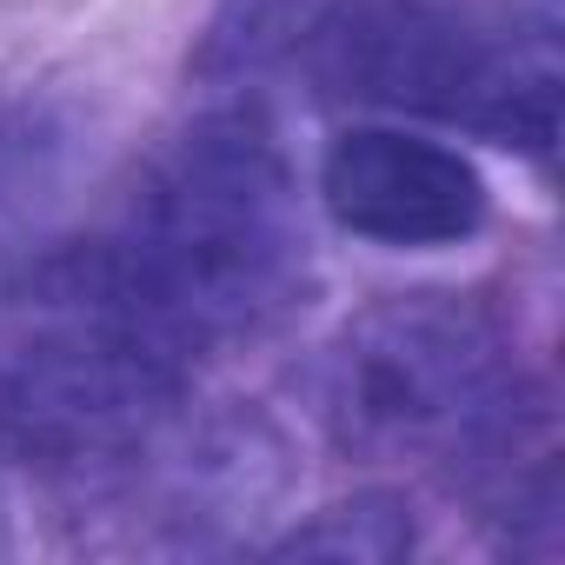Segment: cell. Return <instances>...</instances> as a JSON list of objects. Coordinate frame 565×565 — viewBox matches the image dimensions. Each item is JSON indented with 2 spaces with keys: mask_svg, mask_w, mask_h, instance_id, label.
Wrapping results in <instances>:
<instances>
[{
  "mask_svg": "<svg viewBox=\"0 0 565 565\" xmlns=\"http://www.w3.org/2000/svg\"><path fill=\"white\" fill-rule=\"evenodd\" d=\"M94 253L120 307L186 360L279 333L313 294L300 186L253 107L193 120L153 160L127 233Z\"/></svg>",
  "mask_w": 565,
  "mask_h": 565,
  "instance_id": "cell-1",
  "label": "cell"
},
{
  "mask_svg": "<svg viewBox=\"0 0 565 565\" xmlns=\"http://www.w3.org/2000/svg\"><path fill=\"white\" fill-rule=\"evenodd\" d=\"M313 413L366 466H439L499 492L545 419L505 327L459 294H393L347 320L313 360Z\"/></svg>",
  "mask_w": 565,
  "mask_h": 565,
  "instance_id": "cell-2",
  "label": "cell"
},
{
  "mask_svg": "<svg viewBox=\"0 0 565 565\" xmlns=\"http://www.w3.org/2000/svg\"><path fill=\"white\" fill-rule=\"evenodd\" d=\"M307 54L340 100L419 114L532 160L558 140V28L519 0H340Z\"/></svg>",
  "mask_w": 565,
  "mask_h": 565,
  "instance_id": "cell-3",
  "label": "cell"
},
{
  "mask_svg": "<svg viewBox=\"0 0 565 565\" xmlns=\"http://www.w3.org/2000/svg\"><path fill=\"white\" fill-rule=\"evenodd\" d=\"M327 213L380 246H452L486 226V180L439 140L399 127H353L320 167Z\"/></svg>",
  "mask_w": 565,
  "mask_h": 565,
  "instance_id": "cell-4",
  "label": "cell"
},
{
  "mask_svg": "<svg viewBox=\"0 0 565 565\" xmlns=\"http://www.w3.org/2000/svg\"><path fill=\"white\" fill-rule=\"evenodd\" d=\"M74 173V127L54 100L8 94L0 100V233L41 220Z\"/></svg>",
  "mask_w": 565,
  "mask_h": 565,
  "instance_id": "cell-5",
  "label": "cell"
},
{
  "mask_svg": "<svg viewBox=\"0 0 565 565\" xmlns=\"http://www.w3.org/2000/svg\"><path fill=\"white\" fill-rule=\"evenodd\" d=\"M340 0H226V14L206 34L200 67L206 74H246L273 54H294L313 47V34L327 28V14Z\"/></svg>",
  "mask_w": 565,
  "mask_h": 565,
  "instance_id": "cell-6",
  "label": "cell"
},
{
  "mask_svg": "<svg viewBox=\"0 0 565 565\" xmlns=\"http://www.w3.org/2000/svg\"><path fill=\"white\" fill-rule=\"evenodd\" d=\"M406 545H413L406 505L386 499V492H366L353 505H327L313 525H300V532L279 539V552H287V558H360V565L406 558Z\"/></svg>",
  "mask_w": 565,
  "mask_h": 565,
  "instance_id": "cell-7",
  "label": "cell"
}]
</instances>
